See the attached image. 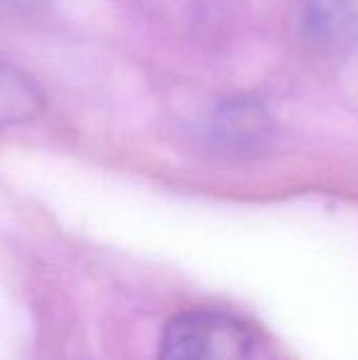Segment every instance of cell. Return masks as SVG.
<instances>
[{
  "instance_id": "1",
  "label": "cell",
  "mask_w": 358,
  "mask_h": 360,
  "mask_svg": "<svg viewBox=\"0 0 358 360\" xmlns=\"http://www.w3.org/2000/svg\"><path fill=\"white\" fill-rule=\"evenodd\" d=\"M253 331L232 314L188 310L173 316L160 338V356L171 360H238L255 354Z\"/></svg>"
},
{
  "instance_id": "2",
  "label": "cell",
  "mask_w": 358,
  "mask_h": 360,
  "mask_svg": "<svg viewBox=\"0 0 358 360\" xmlns=\"http://www.w3.org/2000/svg\"><path fill=\"white\" fill-rule=\"evenodd\" d=\"M304 27L325 49H348L358 42V0H306Z\"/></svg>"
},
{
  "instance_id": "3",
  "label": "cell",
  "mask_w": 358,
  "mask_h": 360,
  "mask_svg": "<svg viewBox=\"0 0 358 360\" xmlns=\"http://www.w3.org/2000/svg\"><path fill=\"white\" fill-rule=\"evenodd\" d=\"M44 108L38 82L0 57V127L34 120Z\"/></svg>"
}]
</instances>
